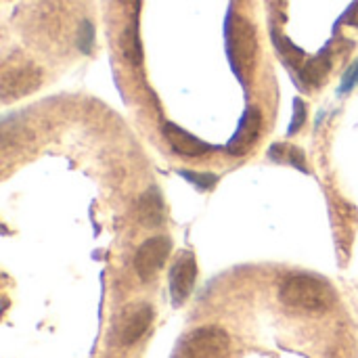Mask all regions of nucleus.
<instances>
[{"mask_svg": "<svg viewBox=\"0 0 358 358\" xmlns=\"http://www.w3.org/2000/svg\"><path fill=\"white\" fill-rule=\"evenodd\" d=\"M279 298L287 308L317 315L331 310L338 302V294L325 279L306 273L289 275L279 287Z\"/></svg>", "mask_w": 358, "mask_h": 358, "instance_id": "f257e3e1", "label": "nucleus"}, {"mask_svg": "<svg viewBox=\"0 0 358 358\" xmlns=\"http://www.w3.org/2000/svg\"><path fill=\"white\" fill-rule=\"evenodd\" d=\"M227 48L231 55V63L241 78V82H248V78L254 71L256 57H258V36L256 27L250 19L241 15H233L227 25Z\"/></svg>", "mask_w": 358, "mask_h": 358, "instance_id": "f03ea898", "label": "nucleus"}, {"mask_svg": "<svg viewBox=\"0 0 358 358\" xmlns=\"http://www.w3.org/2000/svg\"><path fill=\"white\" fill-rule=\"evenodd\" d=\"M231 340L224 329L216 325L191 331L178 348V358H227Z\"/></svg>", "mask_w": 358, "mask_h": 358, "instance_id": "7ed1b4c3", "label": "nucleus"}, {"mask_svg": "<svg viewBox=\"0 0 358 358\" xmlns=\"http://www.w3.org/2000/svg\"><path fill=\"white\" fill-rule=\"evenodd\" d=\"M42 84V73L31 63H13L4 65L2 78H0V92L4 101L21 99L34 90H38Z\"/></svg>", "mask_w": 358, "mask_h": 358, "instance_id": "20e7f679", "label": "nucleus"}, {"mask_svg": "<svg viewBox=\"0 0 358 358\" xmlns=\"http://www.w3.org/2000/svg\"><path fill=\"white\" fill-rule=\"evenodd\" d=\"M172 250L170 237L157 235L147 239L134 254V271L141 281H151L166 264Z\"/></svg>", "mask_w": 358, "mask_h": 358, "instance_id": "39448f33", "label": "nucleus"}, {"mask_svg": "<svg viewBox=\"0 0 358 358\" xmlns=\"http://www.w3.org/2000/svg\"><path fill=\"white\" fill-rule=\"evenodd\" d=\"M153 323V308L149 304H138L128 308L122 319H120V327H117V342L122 346H132L136 344L147 329Z\"/></svg>", "mask_w": 358, "mask_h": 358, "instance_id": "423d86ee", "label": "nucleus"}, {"mask_svg": "<svg viewBox=\"0 0 358 358\" xmlns=\"http://www.w3.org/2000/svg\"><path fill=\"white\" fill-rule=\"evenodd\" d=\"M195 279H197V262L193 254L187 252L170 268V296L174 304H182L191 296Z\"/></svg>", "mask_w": 358, "mask_h": 358, "instance_id": "0eeeda50", "label": "nucleus"}, {"mask_svg": "<svg viewBox=\"0 0 358 358\" xmlns=\"http://www.w3.org/2000/svg\"><path fill=\"white\" fill-rule=\"evenodd\" d=\"M260 130H262V113H260V109L252 107V109L245 111V115H243V120L239 124V130L235 132V136L227 145V151L233 157L245 155L254 147V143L258 141Z\"/></svg>", "mask_w": 358, "mask_h": 358, "instance_id": "6e6552de", "label": "nucleus"}, {"mask_svg": "<svg viewBox=\"0 0 358 358\" xmlns=\"http://www.w3.org/2000/svg\"><path fill=\"white\" fill-rule=\"evenodd\" d=\"M164 136H166L168 145L172 147V151L180 157H203L210 151H214L212 145L199 141L197 136H193L191 132L182 130L180 126H176L172 122H168L164 126Z\"/></svg>", "mask_w": 358, "mask_h": 358, "instance_id": "1a4fd4ad", "label": "nucleus"}, {"mask_svg": "<svg viewBox=\"0 0 358 358\" xmlns=\"http://www.w3.org/2000/svg\"><path fill=\"white\" fill-rule=\"evenodd\" d=\"M136 218H138V222L143 227H149V229H155V227L164 224L166 208H164V199H162L157 189H149L138 197V201H136Z\"/></svg>", "mask_w": 358, "mask_h": 358, "instance_id": "9d476101", "label": "nucleus"}, {"mask_svg": "<svg viewBox=\"0 0 358 358\" xmlns=\"http://www.w3.org/2000/svg\"><path fill=\"white\" fill-rule=\"evenodd\" d=\"M120 50H122V57L130 65L138 67L143 63V42H141L136 23H130L124 27V31L120 36Z\"/></svg>", "mask_w": 358, "mask_h": 358, "instance_id": "9b49d317", "label": "nucleus"}, {"mask_svg": "<svg viewBox=\"0 0 358 358\" xmlns=\"http://www.w3.org/2000/svg\"><path fill=\"white\" fill-rule=\"evenodd\" d=\"M329 71H331V59L327 55H319V57L306 61V65L302 69V80L308 86H321L327 80Z\"/></svg>", "mask_w": 358, "mask_h": 358, "instance_id": "f8f14e48", "label": "nucleus"}, {"mask_svg": "<svg viewBox=\"0 0 358 358\" xmlns=\"http://www.w3.org/2000/svg\"><path fill=\"white\" fill-rule=\"evenodd\" d=\"M180 176L187 178L189 182H193L195 187L208 191L216 185V176L214 174H199V172H191V170H180Z\"/></svg>", "mask_w": 358, "mask_h": 358, "instance_id": "ddd939ff", "label": "nucleus"}, {"mask_svg": "<svg viewBox=\"0 0 358 358\" xmlns=\"http://www.w3.org/2000/svg\"><path fill=\"white\" fill-rule=\"evenodd\" d=\"M92 44H94V27L88 21H84L80 25V31H78V46H80V50L90 52Z\"/></svg>", "mask_w": 358, "mask_h": 358, "instance_id": "4468645a", "label": "nucleus"}, {"mask_svg": "<svg viewBox=\"0 0 358 358\" xmlns=\"http://www.w3.org/2000/svg\"><path fill=\"white\" fill-rule=\"evenodd\" d=\"M357 84H358V61L355 63V65H350V67H348V71L344 73V78H342V86H340V92H342V94H346V92H350Z\"/></svg>", "mask_w": 358, "mask_h": 358, "instance_id": "2eb2a0df", "label": "nucleus"}, {"mask_svg": "<svg viewBox=\"0 0 358 358\" xmlns=\"http://www.w3.org/2000/svg\"><path fill=\"white\" fill-rule=\"evenodd\" d=\"M304 120H306V107H304V103L296 101V107H294V124L289 126V134H296L304 126Z\"/></svg>", "mask_w": 358, "mask_h": 358, "instance_id": "dca6fc26", "label": "nucleus"}, {"mask_svg": "<svg viewBox=\"0 0 358 358\" xmlns=\"http://www.w3.org/2000/svg\"><path fill=\"white\" fill-rule=\"evenodd\" d=\"M122 2H124V4H132L134 0H122Z\"/></svg>", "mask_w": 358, "mask_h": 358, "instance_id": "f3484780", "label": "nucleus"}]
</instances>
